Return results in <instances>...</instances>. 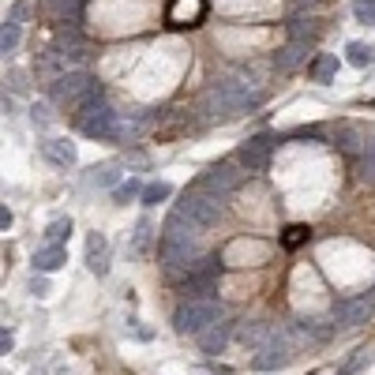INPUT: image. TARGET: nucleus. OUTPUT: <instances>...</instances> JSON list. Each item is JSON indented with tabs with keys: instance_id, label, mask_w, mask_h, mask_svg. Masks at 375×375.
Wrapping results in <instances>:
<instances>
[{
	"instance_id": "nucleus-1",
	"label": "nucleus",
	"mask_w": 375,
	"mask_h": 375,
	"mask_svg": "<svg viewBox=\"0 0 375 375\" xmlns=\"http://www.w3.org/2000/svg\"><path fill=\"white\" fill-rule=\"evenodd\" d=\"M218 319H221V304H214V300H188V304H180L173 312V326H177V334H195L199 338Z\"/></svg>"
},
{
	"instance_id": "nucleus-2",
	"label": "nucleus",
	"mask_w": 375,
	"mask_h": 375,
	"mask_svg": "<svg viewBox=\"0 0 375 375\" xmlns=\"http://www.w3.org/2000/svg\"><path fill=\"white\" fill-rule=\"evenodd\" d=\"M173 210L184 214L199 233H203V229H210V226H218V218H221V203L214 195H184L177 206H173Z\"/></svg>"
},
{
	"instance_id": "nucleus-3",
	"label": "nucleus",
	"mask_w": 375,
	"mask_h": 375,
	"mask_svg": "<svg viewBox=\"0 0 375 375\" xmlns=\"http://www.w3.org/2000/svg\"><path fill=\"white\" fill-rule=\"evenodd\" d=\"M94 86V79L86 75V71H64V75L53 79V86H49V98L57 101V106H75L79 98H83L86 90Z\"/></svg>"
},
{
	"instance_id": "nucleus-4",
	"label": "nucleus",
	"mask_w": 375,
	"mask_h": 375,
	"mask_svg": "<svg viewBox=\"0 0 375 375\" xmlns=\"http://www.w3.org/2000/svg\"><path fill=\"white\" fill-rule=\"evenodd\" d=\"M274 135H252L248 143H241L237 150V162H241L244 173H263L270 165V154H274Z\"/></svg>"
},
{
	"instance_id": "nucleus-5",
	"label": "nucleus",
	"mask_w": 375,
	"mask_h": 375,
	"mask_svg": "<svg viewBox=\"0 0 375 375\" xmlns=\"http://www.w3.org/2000/svg\"><path fill=\"white\" fill-rule=\"evenodd\" d=\"M75 124H79V132H83L86 139H117L121 117H117L109 106H98V109H90V113H83Z\"/></svg>"
},
{
	"instance_id": "nucleus-6",
	"label": "nucleus",
	"mask_w": 375,
	"mask_h": 375,
	"mask_svg": "<svg viewBox=\"0 0 375 375\" xmlns=\"http://www.w3.org/2000/svg\"><path fill=\"white\" fill-rule=\"evenodd\" d=\"M241 177H244V173H237L233 162H218V165H210V169L203 173V180H199V184H203L206 195L221 199V195H229V191L241 188Z\"/></svg>"
},
{
	"instance_id": "nucleus-7",
	"label": "nucleus",
	"mask_w": 375,
	"mask_h": 375,
	"mask_svg": "<svg viewBox=\"0 0 375 375\" xmlns=\"http://www.w3.org/2000/svg\"><path fill=\"white\" fill-rule=\"evenodd\" d=\"M206 12V0H169V8H165V23L169 27H191V23H199Z\"/></svg>"
},
{
	"instance_id": "nucleus-8",
	"label": "nucleus",
	"mask_w": 375,
	"mask_h": 375,
	"mask_svg": "<svg viewBox=\"0 0 375 375\" xmlns=\"http://www.w3.org/2000/svg\"><path fill=\"white\" fill-rule=\"evenodd\" d=\"M372 312H375L372 297H353V300H341V304L334 308V323H341V326H361V323H368Z\"/></svg>"
},
{
	"instance_id": "nucleus-9",
	"label": "nucleus",
	"mask_w": 375,
	"mask_h": 375,
	"mask_svg": "<svg viewBox=\"0 0 375 375\" xmlns=\"http://www.w3.org/2000/svg\"><path fill=\"white\" fill-rule=\"evenodd\" d=\"M86 267L90 274H109V241L101 233H90L86 237Z\"/></svg>"
},
{
	"instance_id": "nucleus-10",
	"label": "nucleus",
	"mask_w": 375,
	"mask_h": 375,
	"mask_svg": "<svg viewBox=\"0 0 375 375\" xmlns=\"http://www.w3.org/2000/svg\"><path fill=\"white\" fill-rule=\"evenodd\" d=\"M289 356H293L289 346L278 338V341H270V346H263V353L252 361V368L255 372H274V368H282V364H289Z\"/></svg>"
},
{
	"instance_id": "nucleus-11",
	"label": "nucleus",
	"mask_w": 375,
	"mask_h": 375,
	"mask_svg": "<svg viewBox=\"0 0 375 375\" xmlns=\"http://www.w3.org/2000/svg\"><path fill=\"white\" fill-rule=\"evenodd\" d=\"M42 154L49 158L53 165H60V169H71V165L79 162L75 143H68V139H45V143H42Z\"/></svg>"
},
{
	"instance_id": "nucleus-12",
	"label": "nucleus",
	"mask_w": 375,
	"mask_h": 375,
	"mask_svg": "<svg viewBox=\"0 0 375 375\" xmlns=\"http://www.w3.org/2000/svg\"><path fill=\"white\" fill-rule=\"evenodd\" d=\"M64 263H68V248H64V244H45V248H38V255H34L38 274H53V270L64 267Z\"/></svg>"
},
{
	"instance_id": "nucleus-13",
	"label": "nucleus",
	"mask_w": 375,
	"mask_h": 375,
	"mask_svg": "<svg viewBox=\"0 0 375 375\" xmlns=\"http://www.w3.org/2000/svg\"><path fill=\"white\" fill-rule=\"evenodd\" d=\"M229 334H233V323H226V319H218L214 326H206L203 334H199V346H203V353H221L229 341Z\"/></svg>"
},
{
	"instance_id": "nucleus-14",
	"label": "nucleus",
	"mask_w": 375,
	"mask_h": 375,
	"mask_svg": "<svg viewBox=\"0 0 375 375\" xmlns=\"http://www.w3.org/2000/svg\"><path fill=\"white\" fill-rule=\"evenodd\" d=\"M304 57H308V42H304V38H293V42L274 57V68H278V71H293Z\"/></svg>"
},
{
	"instance_id": "nucleus-15",
	"label": "nucleus",
	"mask_w": 375,
	"mask_h": 375,
	"mask_svg": "<svg viewBox=\"0 0 375 375\" xmlns=\"http://www.w3.org/2000/svg\"><path fill=\"white\" fill-rule=\"evenodd\" d=\"M308 75H312V83H330L338 75V57L334 53H319L312 60V68H308Z\"/></svg>"
},
{
	"instance_id": "nucleus-16",
	"label": "nucleus",
	"mask_w": 375,
	"mask_h": 375,
	"mask_svg": "<svg viewBox=\"0 0 375 375\" xmlns=\"http://www.w3.org/2000/svg\"><path fill=\"white\" fill-rule=\"evenodd\" d=\"M364 143L368 139H364V132L356 124H341L338 128V147L341 150H349V154H364Z\"/></svg>"
},
{
	"instance_id": "nucleus-17",
	"label": "nucleus",
	"mask_w": 375,
	"mask_h": 375,
	"mask_svg": "<svg viewBox=\"0 0 375 375\" xmlns=\"http://www.w3.org/2000/svg\"><path fill=\"white\" fill-rule=\"evenodd\" d=\"M173 195V184H165V180H154V184H147L143 188V206H158V203H165V199Z\"/></svg>"
},
{
	"instance_id": "nucleus-18",
	"label": "nucleus",
	"mask_w": 375,
	"mask_h": 375,
	"mask_svg": "<svg viewBox=\"0 0 375 375\" xmlns=\"http://www.w3.org/2000/svg\"><path fill=\"white\" fill-rule=\"evenodd\" d=\"M71 237V218H53L45 226V244H64Z\"/></svg>"
},
{
	"instance_id": "nucleus-19",
	"label": "nucleus",
	"mask_w": 375,
	"mask_h": 375,
	"mask_svg": "<svg viewBox=\"0 0 375 375\" xmlns=\"http://www.w3.org/2000/svg\"><path fill=\"white\" fill-rule=\"evenodd\" d=\"M346 60L353 64V68H368V64L375 60V49H368L364 42H349V49H346Z\"/></svg>"
},
{
	"instance_id": "nucleus-20",
	"label": "nucleus",
	"mask_w": 375,
	"mask_h": 375,
	"mask_svg": "<svg viewBox=\"0 0 375 375\" xmlns=\"http://www.w3.org/2000/svg\"><path fill=\"white\" fill-rule=\"evenodd\" d=\"M15 49H19V23L8 19L4 30H0V53H4V57H12Z\"/></svg>"
},
{
	"instance_id": "nucleus-21",
	"label": "nucleus",
	"mask_w": 375,
	"mask_h": 375,
	"mask_svg": "<svg viewBox=\"0 0 375 375\" xmlns=\"http://www.w3.org/2000/svg\"><path fill=\"white\" fill-rule=\"evenodd\" d=\"M135 195H143V184H139L135 177H128L124 184H117V191H113L117 203H128V199H135Z\"/></svg>"
},
{
	"instance_id": "nucleus-22",
	"label": "nucleus",
	"mask_w": 375,
	"mask_h": 375,
	"mask_svg": "<svg viewBox=\"0 0 375 375\" xmlns=\"http://www.w3.org/2000/svg\"><path fill=\"white\" fill-rule=\"evenodd\" d=\"M353 15H356V23L372 27L375 23V0H353Z\"/></svg>"
},
{
	"instance_id": "nucleus-23",
	"label": "nucleus",
	"mask_w": 375,
	"mask_h": 375,
	"mask_svg": "<svg viewBox=\"0 0 375 375\" xmlns=\"http://www.w3.org/2000/svg\"><path fill=\"white\" fill-rule=\"evenodd\" d=\"M361 177L368 180V184H375V143L364 147V154H361Z\"/></svg>"
},
{
	"instance_id": "nucleus-24",
	"label": "nucleus",
	"mask_w": 375,
	"mask_h": 375,
	"mask_svg": "<svg viewBox=\"0 0 375 375\" xmlns=\"http://www.w3.org/2000/svg\"><path fill=\"white\" fill-rule=\"evenodd\" d=\"M308 241V226H289L285 229V248H300Z\"/></svg>"
},
{
	"instance_id": "nucleus-25",
	"label": "nucleus",
	"mask_w": 375,
	"mask_h": 375,
	"mask_svg": "<svg viewBox=\"0 0 375 375\" xmlns=\"http://www.w3.org/2000/svg\"><path fill=\"white\" fill-rule=\"evenodd\" d=\"M94 184H117V165H101V169H94Z\"/></svg>"
},
{
	"instance_id": "nucleus-26",
	"label": "nucleus",
	"mask_w": 375,
	"mask_h": 375,
	"mask_svg": "<svg viewBox=\"0 0 375 375\" xmlns=\"http://www.w3.org/2000/svg\"><path fill=\"white\" fill-rule=\"evenodd\" d=\"M364 356H368V349H356V353H353V356H349V361H346V364H341V368H338V372H341V375H353L356 368H361V361H364Z\"/></svg>"
},
{
	"instance_id": "nucleus-27",
	"label": "nucleus",
	"mask_w": 375,
	"mask_h": 375,
	"mask_svg": "<svg viewBox=\"0 0 375 375\" xmlns=\"http://www.w3.org/2000/svg\"><path fill=\"white\" fill-rule=\"evenodd\" d=\"M150 244V226L147 221H139V229H135V252H143Z\"/></svg>"
},
{
	"instance_id": "nucleus-28",
	"label": "nucleus",
	"mask_w": 375,
	"mask_h": 375,
	"mask_svg": "<svg viewBox=\"0 0 375 375\" xmlns=\"http://www.w3.org/2000/svg\"><path fill=\"white\" fill-rule=\"evenodd\" d=\"M30 121H34L38 128H45V124H49V109H45V106H34V109H30Z\"/></svg>"
},
{
	"instance_id": "nucleus-29",
	"label": "nucleus",
	"mask_w": 375,
	"mask_h": 375,
	"mask_svg": "<svg viewBox=\"0 0 375 375\" xmlns=\"http://www.w3.org/2000/svg\"><path fill=\"white\" fill-rule=\"evenodd\" d=\"M263 334H267V326H244V330H241V341H259L263 338Z\"/></svg>"
},
{
	"instance_id": "nucleus-30",
	"label": "nucleus",
	"mask_w": 375,
	"mask_h": 375,
	"mask_svg": "<svg viewBox=\"0 0 375 375\" xmlns=\"http://www.w3.org/2000/svg\"><path fill=\"white\" fill-rule=\"evenodd\" d=\"M30 293H34V297H49V282H45V278H34V282H30Z\"/></svg>"
},
{
	"instance_id": "nucleus-31",
	"label": "nucleus",
	"mask_w": 375,
	"mask_h": 375,
	"mask_svg": "<svg viewBox=\"0 0 375 375\" xmlns=\"http://www.w3.org/2000/svg\"><path fill=\"white\" fill-rule=\"evenodd\" d=\"M0 229H4V233H8V229H12V210H8V206H4V210H0Z\"/></svg>"
},
{
	"instance_id": "nucleus-32",
	"label": "nucleus",
	"mask_w": 375,
	"mask_h": 375,
	"mask_svg": "<svg viewBox=\"0 0 375 375\" xmlns=\"http://www.w3.org/2000/svg\"><path fill=\"white\" fill-rule=\"evenodd\" d=\"M23 15H27V4H15V8H12V19H15V23H19V19H23Z\"/></svg>"
}]
</instances>
